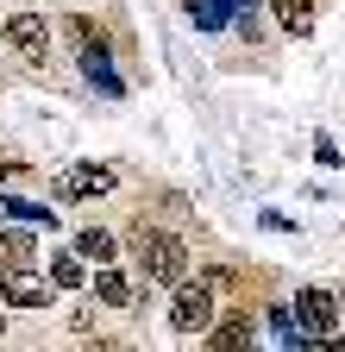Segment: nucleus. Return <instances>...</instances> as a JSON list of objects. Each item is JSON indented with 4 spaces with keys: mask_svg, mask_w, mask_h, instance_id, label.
<instances>
[{
    "mask_svg": "<svg viewBox=\"0 0 345 352\" xmlns=\"http://www.w3.org/2000/svg\"><path fill=\"white\" fill-rule=\"evenodd\" d=\"M139 264H145V283H182L189 277V245L176 233H145L139 227Z\"/></svg>",
    "mask_w": 345,
    "mask_h": 352,
    "instance_id": "1",
    "label": "nucleus"
},
{
    "mask_svg": "<svg viewBox=\"0 0 345 352\" xmlns=\"http://www.w3.org/2000/svg\"><path fill=\"white\" fill-rule=\"evenodd\" d=\"M169 327L176 333H207L213 327V283L201 277V283H176V302H169Z\"/></svg>",
    "mask_w": 345,
    "mask_h": 352,
    "instance_id": "2",
    "label": "nucleus"
},
{
    "mask_svg": "<svg viewBox=\"0 0 345 352\" xmlns=\"http://www.w3.org/2000/svg\"><path fill=\"white\" fill-rule=\"evenodd\" d=\"M295 321H301V333L333 340V327L345 321V315H339V296H333V289H301V296H295Z\"/></svg>",
    "mask_w": 345,
    "mask_h": 352,
    "instance_id": "3",
    "label": "nucleus"
},
{
    "mask_svg": "<svg viewBox=\"0 0 345 352\" xmlns=\"http://www.w3.org/2000/svg\"><path fill=\"white\" fill-rule=\"evenodd\" d=\"M51 296H57V283L32 277L25 264H7V271H0V302L7 308H51Z\"/></svg>",
    "mask_w": 345,
    "mask_h": 352,
    "instance_id": "4",
    "label": "nucleus"
},
{
    "mask_svg": "<svg viewBox=\"0 0 345 352\" xmlns=\"http://www.w3.org/2000/svg\"><path fill=\"white\" fill-rule=\"evenodd\" d=\"M113 189V170L107 164H69L57 176V201H82V195H107Z\"/></svg>",
    "mask_w": 345,
    "mask_h": 352,
    "instance_id": "5",
    "label": "nucleus"
},
{
    "mask_svg": "<svg viewBox=\"0 0 345 352\" xmlns=\"http://www.w3.org/2000/svg\"><path fill=\"white\" fill-rule=\"evenodd\" d=\"M7 44H13L19 57L45 63V44H51V32H45V19H38V13H13V19H7Z\"/></svg>",
    "mask_w": 345,
    "mask_h": 352,
    "instance_id": "6",
    "label": "nucleus"
},
{
    "mask_svg": "<svg viewBox=\"0 0 345 352\" xmlns=\"http://www.w3.org/2000/svg\"><path fill=\"white\" fill-rule=\"evenodd\" d=\"M270 7H276V25L289 38H308L314 32V0H270Z\"/></svg>",
    "mask_w": 345,
    "mask_h": 352,
    "instance_id": "7",
    "label": "nucleus"
},
{
    "mask_svg": "<svg viewBox=\"0 0 345 352\" xmlns=\"http://www.w3.org/2000/svg\"><path fill=\"white\" fill-rule=\"evenodd\" d=\"M95 296H101L107 308H126V302H132V283H126L113 264H101V271H95Z\"/></svg>",
    "mask_w": 345,
    "mask_h": 352,
    "instance_id": "8",
    "label": "nucleus"
},
{
    "mask_svg": "<svg viewBox=\"0 0 345 352\" xmlns=\"http://www.w3.org/2000/svg\"><path fill=\"white\" fill-rule=\"evenodd\" d=\"M207 340L220 346V352H239V346H251V321H245V315H233V321H213V327H207Z\"/></svg>",
    "mask_w": 345,
    "mask_h": 352,
    "instance_id": "9",
    "label": "nucleus"
},
{
    "mask_svg": "<svg viewBox=\"0 0 345 352\" xmlns=\"http://www.w3.org/2000/svg\"><path fill=\"white\" fill-rule=\"evenodd\" d=\"M51 283H57V289H82V283H88V264H82V252H63V258L51 264Z\"/></svg>",
    "mask_w": 345,
    "mask_h": 352,
    "instance_id": "10",
    "label": "nucleus"
},
{
    "mask_svg": "<svg viewBox=\"0 0 345 352\" xmlns=\"http://www.w3.org/2000/svg\"><path fill=\"white\" fill-rule=\"evenodd\" d=\"M75 252H82V258H95V264H113V233L82 227V233H75Z\"/></svg>",
    "mask_w": 345,
    "mask_h": 352,
    "instance_id": "11",
    "label": "nucleus"
},
{
    "mask_svg": "<svg viewBox=\"0 0 345 352\" xmlns=\"http://www.w3.org/2000/svg\"><path fill=\"white\" fill-rule=\"evenodd\" d=\"M0 214H19V220H45V227H51V220H57V208H45V201H0Z\"/></svg>",
    "mask_w": 345,
    "mask_h": 352,
    "instance_id": "12",
    "label": "nucleus"
},
{
    "mask_svg": "<svg viewBox=\"0 0 345 352\" xmlns=\"http://www.w3.org/2000/svg\"><path fill=\"white\" fill-rule=\"evenodd\" d=\"M0 252H7V264H25L32 258V239L25 233H0Z\"/></svg>",
    "mask_w": 345,
    "mask_h": 352,
    "instance_id": "13",
    "label": "nucleus"
},
{
    "mask_svg": "<svg viewBox=\"0 0 345 352\" xmlns=\"http://www.w3.org/2000/svg\"><path fill=\"white\" fill-rule=\"evenodd\" d=\"M13 176H19V164H0V183H13Z\"/></svg>",
    "mask_w": 345,
    "mask_h": 352,
    "instance_id": "14",
    "label": "nucleus"
},
{
    "mask_svg": "<svg viewBox=\"0 0 345 352\" xmlns=\"http://www.w3.org/2000/svg\"><path fill=\"white\" fill-rule=\"evenodd\" d=\"M339 315H345V296H339Z\"/></svg>",
    "mask_w": 345,
    "mask_h": 352,
    "instance_id": "15",
    "label": "nucleus"
},
{
    "mask_svg": "<svg viewBox=\"0 0 345 352\" xmlns=\"http://www.w3.org/2000/svg\"><path fill=\"white\" fill-rule=\"evenodd\" d=\"M189 7H201V0H189Z\"/></svg>",
    "mask_w": 345,
    "mask_h": 352,
    "instance_id": "16",
    "label": "nucleus"
},
{
    "mask_svg": "<svg viewBox=\"0 0 345 352\" xmlns=\"http://www.w3.org/2000/svg\"><path fill=\"white\" fill-rule=\"evenodd\" d=\"M0 327H7V321H0Z\"/></svg>",
    "mask_w": 345,
    "mask_h": 352,
    "instance_id": "17",
    "label": "nucleus"
}]
</instances>
